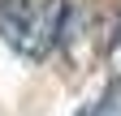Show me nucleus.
I'll list each match as a JSON object with an SVG mask.
<instances>
[{"label":"nucleus","mask_w":121,"mask_h":116,"mask_svg":"<svg viewBox=\"0 0 121 116\" xmlns=\"http://www.w3.org/2000/svg\"><path fill=\"white\" fill-rule=\"evenodd\" d=\"M104 52H108V82H121V17L112 22V30L104 35Z\"/></svg>","instance_id":"nucleus-4"},{"label":"nucleus","mask_w":121,"mask_h":116,"mask_svg":"<svg viewBox=\"0 0 121 116\" xmlns=\"http://www.w3.org/2000/svg\"><path fill=\"white\" fill-rule=\"evenodd\" d=\"M78 116H121V82H108L91 103L78 108Z\"/></svg>","instance_id":"nucleus-3"},{"label":"nucleus","mask_w":121,"mask_h":116,"mask_svg":"<svg viewBox=\"0 0 121 116\" xmlns=\"http://www.w3.org/2000/svg\"><path fill=\"white\" fill-rule=\"evenodd\" d=\"M95 0H65V13H60V30H56V47H65L69 65H86L91 52L104 47V35H95Z\"/></svg>","instance_id":"nucleus-2"},{"label":"nucleus","mask_w":121,"mask_h":116,"mask_svg":"<svg viewBox=\"0 0 121 116\" xmlns=\"http://www.w3.org/2000/svg\"><path fill=\"white\" fill-rule=\"evenodd\" d=\"M65 0H0V39L22 60H43L56 47Z\"/></svg>","instance_id":"nucleus-1"}]
</instances>
